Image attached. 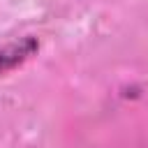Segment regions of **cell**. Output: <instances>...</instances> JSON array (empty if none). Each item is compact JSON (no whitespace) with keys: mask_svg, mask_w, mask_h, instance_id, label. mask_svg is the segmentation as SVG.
<instances>
[{"mask_svg":"<svg viewBox=\"0 0 148 148\" xmlns=\"http://www.w3.org/2000/svg\"><path fill=\"white\" fill-rule=\"evenodd\" d=\"M39 49V42L35 37H21L16 42H9L0 49V76H5L7 72H12L14 67L23 65L30 56H35V51Z\"/></svg>","mask_w":148,"mask_h":148,"instance_id":"obj_1","label":"cell"}]
</instances>
